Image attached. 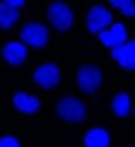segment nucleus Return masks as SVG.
I'll list each match as a JSON object with an SVG mask.
<instances>
[{"mask_svg": "<svg viewBox=\"0 0 135 147\" xmlns=\"http://www.w3.org/2000/svg\"><path fill=\"white\" fill-rule=\"evenodd\" d=\"M14 105L22 113L26 114H32L36 113L39 109L41 102L38 98L33 97V96L27 94L26 92H17L12 98Z\"/></svg>", "mask_w": 135, "mask_h": 147, "instance_id": "9d476101", "label": "nucleus"}, {"mask_svg": "<svg viewBox=\"0 0 135 147\" xmlns=\"http://www.w3.org/2000/svg\"><path fill=\"white\" fill-rule=\"evenodd\" d=\"M57 112L60 118L68 121H80L85 118L86 109L80 100L74 97H65L60 99L57 105Z\"/></svg>", "mask_w": 135, "mask_h": 147, "instance_id": "f257e3e1", "label": "nucleus"}, {"mask_svg": "<svg viewBox=\"0 0 135 147\" xmlns=\"http://www.w3.org/2000/svg\"><path fill=\"white\" fill-rule=\"evenodd\" d=\"M102 74L97 67L92 65L82 66L77 72L79 87L85 92H94L101 85Z\"/></svg>", "mask_w": 135, "mask_h": 147, "instance_id": "39448f33", "label": "nucleus"}, {"mask_svg": "<svg viewBox=\"0 0 135 147\" xmlns=\"http://www.w3.org/2000/svg\"><path fill=\"white\" fill-rule=\"evenodd\" d=\"M112 57L118 61L124 69L134 70L135 69V42H125L118 47L112 48Z\"/></svg>", "mask_w": 135, "mask_h": 147, "instance_id": "423d86ee", "label": "nucleus"}, {"mask_svg": "<svg viewBox=\"0 0 135 147\" xmlns=\"http://www.w3.org/2000/svg\"><path fill=\"white\" fill-rule=\"evenodd\" d=\"M109 3L114 7L119 9L124 15H127V16H134L135 15L134 0H109Z\"/></svg>", "mask_w": 135, "mask_h": 147, "instance_id": "4468645a", "label": "nucleus"}, {"mask_svg": "<svg viewBox=\"0 0 135 147\" xmlns=\"http://www.w3.org/2000/svg\"><path fill=\"white\" fill-rule=\"evenodd\" d=\"M0 147H20V144L15 137L4 136L0 139Z\"/></svg>", "mask_w": 135, "mask_h": 147, "instance_id": "2eb2a0df", "label": "nucleus"}, {"mask_svg": "<svg viewBox=\"0 0 135 147\" xmlns=\"http://www.w3.org/2000/svg\"><path fill=\"white\" fill-rule=\"evenodd\" d=\"M4 3H6L7 5H10V6L15 7V9H18V7H21L22 5H24L25 0H4Z\"/></svg>", "mask_w": 135, "mask_h": 147, "instance_id": "dca6fc26", "label": "nucleus"}, {"mask_svg": "<svg viewBox=\"0 0 135 147\" xmlns=\"http://www.w3.org/2000/svg\"><path fill=\"white\" fill-rule=\"evenodd\" d=\"M33 77L39 86L44 88H52L57 86L60 80V71L54 64H44L35 71Z\"/></svg>", "mask_w": 135, "mask_h": 147, "instance_id": "6e6552de", "label": "nucleus"}, {"mask_svg": "<svg viewBox=\"0 0 135 147\" xmlns=\"http://www.w3.org/2000/svg\"><path fill=\"white\" fill-rule=\"evenodd\" d=\"M112 22V15L104 6L96 5L90 9L87 15V28L91 33H98Z\"/></svg>", "mask_w": 135, "mask_h": 147, "instance_id": "20e7f679", "label": "nucleus"}, {"mask_svg": "<svg viewBox=\"0 0 135 147\" xmlns=\"http://www.w3.org/2000/svg\"><path fill=\"white\" fill-rule=\"evenodd\" d=\"M86 147H108L109 134L102 127H95L87 131L83 139Z\"/></svg>", "mask_w": 135, "mask_h": 147, "instance_id": "9b49d317", "label": "nucleus"}, {"mask_svg": "<svg viewBox=\"0 0 135 147\" xmlns=\"http://www.w3.org/2000/svg\"><path fill=\"white\" fill-rule=\"evenodd\" d=\"M48 17L55 28L60 31L68 30L74 21V15L70 7L62 1H55L49 6Z\"/></svg>", "mask_w": 135, "mask_h": 147, "instance_id": "f03ea898", "label": "nucleus"}, {"mask_svg": "<svg viewBox=\"0 0 135 147\" xmlns=\"http://www.w3.org/2000/svg\"><path fill=\"white\" fill-rule=\"evenodd\" d=\"M21 39L26 44L41 48L48 42V30L42 24H27L21 31Z\"/></svg>", "mask_w": 135, "mask_h": 147, "instance_id": "7ed1b4c3", "label": "nucleus"}, {"mask_svg": "<svg viewBox=\"0 0 135 147\" xmlns=\"http://www.w3.org/2000/svg\"><path fill=\"white\" fill-rule=\"evenodd\" d=\"M112 107H113L114 113L118 117H125L129 113L130 109V97L125 92H120L114 97L113 102H112Z\"/></svg>", "mask_w": 135, "mask_h": 147, "instance_id": "ddd939ff", "label": "nucleus"}, {"mask_svg": "<svg viewBox=\"0 0 135 147\" xmlns=\"http://www.w3.org/2000/svg\"><path fill=\"white\" fill-rule=\"evenodd\" d=\"M27 54V49L20 42H9L3 48L4 59L11 65H18L25 60Z\"/></svg>", "mask_w": 135, "mask_h": 147, "instance_id": "1a4fd4ad", "label": "nucleus"}, {"mask_svg": "<svg viewBox=\"0 0 135 147\" xmlns=\"http://www.w3.org/2000/svg\"><path fill=\"white\" fill-rule=\"evenodd\" d=\"M98 33H100L98 34L100 40L106 47H109V48L118 47V45L125 43L128 38L127 30H125L124 25L120 24V22L114 24L109 30H102Z\"/></svg>", "mask_w": 135, "mask_h": 147, "instance_id": "0eeeda50", "label": "nucleus"}, {"mask_svg": "<svg viewBox=\"0 0 135 147\" xmlns=\"http://www.w3.org/2000/svg\"><path fill=\"white\" fill-rule=\"evenodd\" d=\"M20 17L18 10L6 3H0V27L1 28H10Z\"/></svg>", "mask_w": 135, "mask_h": 147, "instance_id": "f8f14e48", "label": "nucleus"}]
</instances>
